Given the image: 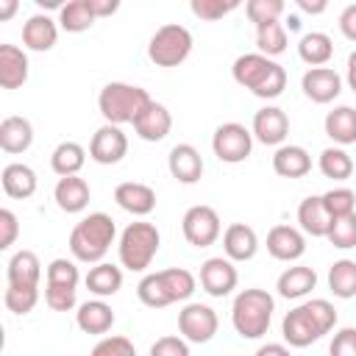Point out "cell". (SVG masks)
I'll return each instance as SVG.
<instances>
[{
  "label": "cell",
  "instance_id": "6da1fadb",
  "mask_svg": "<svg viewBox=\"0 0 356 356\" xmlns=\"http://www.w3.org/2000/svg\"><path fill=\"white\" fill-rule=\"evenodd\" d=\"M337 325V309L325 298H312L289 309L281 320V334L289 348H309Z\"/></svg>",
  "mask_w": 356,
  "mask_h": 356
},
{
  "label": "cell",
  "instance_id": "7a4b0ae2",
  "mask_svg": "<svg viewBox=\"0 0 356 356\" xmlns=\"http://www.w3.org/2000/svg\"><path fill=\"white\" fill-rule=\"evenodd\" d=\"M231 75L242 89L261 100H275L286 89V70L275 58L261 56L259 50L236 56L231 64Z\"/></svg>",
  "mask_w": 356,
  "mask_h": 356
},
{
  "label": "cell",
  "instance_id": "3957f363",
  "mask_svg": "<svg viewBox=\"0 0 356 356\" xmlns=\"http://www.w3.org/2000/svg\"><path fill=\"white\" fill-rule=\"evenodd\" d=\"M117 239V225L106 211H92L70 231V253L75 261L100 264Z\"/></svg>",
  "mask_w": 356,
  "mask_h": 356
},
{
  "label": "cell",
  "instance_id": "277c9868",
  "mask_svg": "<svg viewBox=\"0 0 356 356\" xmlns=\"http://www.w3.org/2000/svg\"><path fill=\"white\" fill-rule=\"evenodd\" d=\"M273 312H275V298L267 289L250 286V289H242L234 298L231 325L242 339H261L270 328Z\"/></svg>",
  "mask_w": 356,
  "mask_h": 356
},
{
  "label": "cell",
  "instance_id": "5b68a950",
  "mask_svg": "<svg viewBox=\"0 0 356 356\" xmlns=\"http://www.w3.org/2000/svg\"><path fill=\"white\" fill-rule=\"evenodd\" d=\"M159 248H161V234L153 222H147V220L128 222L117 242L120 267L131 270V273H145L153 264Z\"/></svg>",
  "mask_w": 356,
  "mask_h": 356
},
{
  "label": "cell",
  "instance_id": "8992f818",
  "mask_svg": "<svg viewBox=\"0 0 356 356\" xmlns=\"http://www.w3.org/2000/svg\"><path fill=\"white\" fill-rule=\"evenodd\" d=\"M150 100L153 97L147 95V89H142L136 83H125V81H111L100 89L97 108H100L103 120L111 125H125V122L134 125V120L147 108Z\"/></svg>",
  "mask_w": 356,
  "mask_h": 356
},
{
  "label": "cell",
  "instance_id": "52a82bcc",
  "mask_svg": "<svg viewBox=\"0 0 356 356\" xmlns=\"http://www.w3.org/2000/svg\"><path fill=\"white\" fill-rule=\"evenodd\" d=\"M192 33L186 25H178V22H167L161 28H156V33L150 36L147 42V58L156 64V67H178L189 58L192 53Z\"/></svg>",
  "mask_w": 356,
  "mask_h": 356
},
{
  "label": "cell",
  "instance_id": "ba28073f",
  "mask_svg": "<svg viewBox=\"0 0 356 356\" xmlns=\"http://www.w3.org/2000/svg\"><path fill=\"white\" fill-rule=\"evenodd\" d=\"M211 150L222 164H242L253 150V134L242 122H222L211 134Z\"/></svg>",
  "mask_w": 356,
  "mask_h": 356
},
{
  "label": "cell",
  "instance_id": "9c48e42d",
  "mask_svg": "<svg viewBox=\"0 0 356 356\" xmlns=\"http://www.w3.org/2000/svg\"><path fill=\"white\" fill-rule=\"evenodd\" d=\"M181 231H184V239L195 248H209L214 245L220 236H222V222H220V214L206 206V203H197V206H189L184 211V220H181Z\"/></svg>",
  "mask_w": 356,
  "mask_h": 356
},
{
  "label": "cell",
  "instance_id": "30bf717a",
  "mask_svg": "<svg viewBox=\"0 0 356 356\" xmlns=\"http://www.w3.org/2000/svg\"><path fill=\"white\" fill-rule=\"evenodd\" d=\"M220 328V320H217V312L206 303H186L181 312H178V331L186 342L192 345H206L214 339Z\"/></svg>",
  "mask_w": 356,
  "mask_h": 356
},
{
  "label": "cell",
  "instance_id": "8fae6325",
  "mask_svg": "<svg viewBox=\"0 0 356 356\" xmlns=\"http://www.w3.org/2000/svg\"><path fill=\"white\" fill-rule=\"evenodd\" d=\"M197 281H200V286H203L206 295H211V298H225V295H231V292L236 289L239 273H236V267H234L231 259H225V256H211V259H206V261L200 264Z\"/></svg>",
  "mask_w": 356,
  "mask_h": 356
},
{
  "label": "cell",
  "instance_id": "7c38bea8",
  "mask_svg": "<svg viewBox=\"0 0 356 356\" xmlns=\"http://www.w3.org/2000/svg\"><path fill=\"white\" fill-rule=\"evenodd\" d=\"M128 153V136L122 134L120 125L103 122L89 142V159L97 164H120Z\"/></svg>",
  "mask_w": 356,
  "mask_h": 356
},
{
  "label": "cell",
  "instance_id": "4fadbf2b",
  "mask_svg": "<svg viewBox=\"0 0 356 356\" xmlns=\"http://www.w3.org/2000/svg\"><path fill=\"white\" fill-rule=\"evenodd\" d=\"M250 134L256 142L261 145H270V147H281L286 134H289V117L284 108L278 106H261L256 114H253V122H250Z\"/></svg>",
  "mask_w": 356,
  "mask_h": 356
},
{
  "label": "cell",
  "instance_id": "5bb4252c",
  "mask_svg": "<svg viewBox=\"0 0 356 356\" xmlns=\"http://www.w3.org/2000/svg\"><path fill=\"white\" fill-rule=\"evenodd\" d=\"M300 89H303V95H306L312 103L325 106V103H334V100L339 97V92H342V78H339V72L331 70V67H312V70L303 72Z\"/></svg>",
  "mask_w": 356,
  "mask_h": 356
},
{
  "label": "cell",
  "instance_id": "9a60e30c",
  "mask_svg": "<svg viewBox=\"0 0 356 356\" xmlns=\"http://www.w3.org/2000/svg\"><path fill=\"white\" fill-rule=\"evenodd\" d=\"M267 253L278 261H298L306 253V234L295 225H273L267 231Z\"/></svg>",
  "mask_w": 356,
  "mask_h": 356
},
{
  "label": "cell",
  "instance_id": "2e32d148",
  "mask_svg": "<svg viewBox=\"0 0 356 356\" xmlns=\"http://www.w3.org/2000/svg\"><path fill=\"white\" fill-rule=\"evenodd\" d=\"M167 170H170V175L178 181V184H197L200 181V175H203V156H200V150L195 147V145H189V142H181V145H175L172 150H170V156H167Z\"/></svg>",
  "mask_w": 356,
  "mask_h": 356
},
{
  "label": "cell",
  "instance_id": "e0dca14e",
  "mask_svg": "<svg viewBox=\"0 0 356 356\" xmlns=\"http://www.w3.org/2000/svg\"><path fill=\"white\" fill-rule=\"evenodd\" d=\"M56 42H58V19L42 14V11L25 19V25H22V47L25 50L47 53L56 47Z\"/></svg>",
  "mask_w": 356,
  "mask_h": 356
},
{
  "label": "cell",
  "instance_id": "ac0fdd59",
  "mask_svg": "<svg viewBox=\"0 0 356 356\" xmlns=\"http://www.w3.org/2000/svg\"><path fill=\"white\" fill-rule=\"evenodd\" d=\"M114 200L122 211L134 217H147L156 209V189L142 181H122L114 189Z\"/></svg>",
  "mask_w": 356,
  "mask_h": 356
},
{
  "label": "cell",
  "instance_id": "d6986e66",
  "mask_svg": "<svg viewBox=\"0 0 356 356\" xmlns=\"http://www.w3.org/2000/svg\"><path fill=\"white\" fill-rule=\"evenodd\" d=\"M134 131L142 142H161L172 131V114L164 103L150 100L147 108L134 120Z\"/></svg>",
  "mask_w": 356,
  "mask_h": 356
},
{
  "label": "cell",
  "instance_id": "ffe728a7",
  "mask_svg": "<svg viewBox=\"0 0 356 356\" xmlns=\"http://www.w3.org/2000/svg\"><path fill=\"white\" fill-rule=\"evenodd\" d=\"M259 250V236L245 222H231L222 231V253L231 261H250Z\"/></svg>",
  "mask_w": 356,
  "mask_h": 356
},
{
  "label": "cell",
  "instance_id": "44dd1931",
  "mask_svg": "<svg viewBox=\"0 0 356 356\" xmlns=\"http://www.w3.org/2000/svg\"><path fill=\"white\" fill-rule=\"evenodd\" d=\"M114 309L103 300V298H95V300H86L78 306L75 312V325L83 331V334H92V337H103L111 331L114 325Z\"/></svg>",
  "mask_w": 356,
  "mask_h": 356
},
{
  "label": "cell",
  "instance_id": "7402d4cb",
  "mask_svg": "<svg viewBox=\"0 0 356 356\" xmlns=\"http://www.w3.org/2000/svg\"><path fill=\"white\" fill-rule=\"evenodd\" d=\"M28 53L17 44L3 42L0 44V86L3 89H19L28 81Z\"/></svg>",
  "mask_w": 356,
  "mask_h": 356
},
{
  "label": "cell",
  "instance_id": "603a6c76",
  "mask_svg": "<svg viewBox=\"0 0 356 356\" xmlns=\"http://www.w3.org/2000/svg\"><path fill=\"white\" fill-rule=\"evenodd\" d=\"M89 197H92V189L89 184L81 178V175H67V178H58L56 189H53V200L61 211L67 214H81L86 206H89Z\"/></svg>",
  "mask_w": 356,
  "mask_h": 356
},
{
  "label": "cell",
  "instance_id": "cb8c5ba5",
  "mask_svg": "<svg viewBox=\"0 0 356 356\" xmlns=\"http://www.w3.org/2000/svg\"><path fill=\"white\" fill-rule=\"evenodd\" d=\"M0 184H3V192H6L8 197H14V200H28V197L36 192L39 178H36L33 167H28V164H22V161H11V164L3 167Z\"/></svg>",
  "mask_w": 356,
  "mask_h": 356
},
{
  "label": "cell",
  "instance_id": "d4e9b609",
  "mask_svg": "<svg viewBox=\"0 0 356 356\" xmlns=\"http://www.w3.org/2000/svg\"><path fill=\"white\" fill-rule=\"evenodd\" d=\"M298 222H300V231L309 234V236H328L334 220H331V214L323 203V195H309V197L300 200Z\"/></svg>",
  "mask_w": 356,
  "mask_h": 356
},
{
  "label": "cell",
  "instance_id": "484cf974",
  "mask_svg": "<svg viewBox=\"0 0 356 356\" xmlns=\"http://www.w3.org/2000/svg\"><path fill=\"white\" fill-rule=\"evenodd\" d=\"M273 170L281 178H303L312 172V156L300 145H281L273 153Z\"/></svg>",
  "mask_w": 356,
  "mask_h": 356
},
{
  "label": "cell",
  "instance_id": "4316f807",
  "mask_svg": "<svg viewBox=\"0 0 356 356\" xmlns=\"http://www.w3.org/2000/svg\"><path fill=\"white\" fill-rule=\"evenodd\" d=\"M314 286H317V273H314L312 267H306V264L286 267V270L278 275V281H275L278 295L286 298V300H300V298H306Z\"/></svg>",
  "mask_w": 356,
  "mask_h": 356
},
{
  "label": "cell",
  "instance_id": "83f0119b",
  "mask_svg": "<svg viewBox=\"0 0 356 356\" xmlns=\"http://www.w3.org/2000/svg\"><path fill=\"white\" fill-rule=\"evenodd\" d=\"M31 145H33V125L28 117L11 114L0 122V147L6 153L17 156V153H25Z\"/></svg>",
  "mask_w": 356,
  "mask_h": 356
},
{
  "label": "cell",
  "instance_id": "f1b7e54d",
  "mask_svg": "<svg viewBox=\"0 0 356 356\" xmlns=\"http://www.w3.org/2000/svg\"><path fill=\"white\" fill-rule=\"evenodd\" d=\"M323 128L334 145H339V147L353 145L356 142V108L353 106H334L325 114Z\"/></svg>",
  "mask_w": 356,
  "mask_h": 356
},
{
  "label": "cell",
  "instance_id": "f546056e",
  "mask_svg": "<svg viewBox=\"0 0 356 356\" xmlns=\"http://www.w3.org/2000/svg\"><path fill=\"white\" fill-rule=\"evenodd\" d=\"M6 281L17 286H39L42 281V261L33 250H17L6 264Z\"/></svg>",
  "mask_w": 356,
  "mask_h": 356
},
{
  "label": "cell",
  "instance_id": "4dcf8cb0",
  "mask_svg": "<svg viewBox=\"0 0 356 356\" xmlns=\"http://www.w3.org/2000/svg\"><path fill=\"white\" fill-rule=\"evenodd\" d=\"M86 289L95 295V298H111L122 289V267L111 264V261H100V264H92L86 278H83Z\"/></svg>",
  "mask_w": 356,
  "mask_h": 356
},
{
  "label": "cell",
  "instance_id": "1f68e13d",
  "mask_svg": "<svg viewBox=\"0 0 356 356\" xmlns=\"http://www.w3.org/2000/svg\"><path fill=\"white\" fill-rule=\"evenodd\" d=\"M298 56H300V61L309 64V70L312 67H325L331 61V56H334V42L323 31L303 33L300 42H298Z\"/></svg>",
  "mask_w": 356,
  "mask_h": 356
},
{
  "label": "cell",
  "instance_id": "d6a6232c",
  "mask_svg": "<svg viewBox=\"0 0 356 356\" xmlns=\"http://www.w3.org/2000/svg\"><path fill=\"white\" fill-rule=\"evenodd\" d=\"M159 281L164 286V295L170 303H178V300H189L197 289V278L186 270V267H167V270H159Z\"/></svg>",
  "mask_w": 356,
  "mask_h": 356
},
{
  "label": "cell",
  "instance_id": "836d02e7",
  "mask_svg": "<svg viewBox=\"0 0 356 356\" xmlns=\"http://www.w3.org/2000/svg\"><path fill=\"white\" fill-rule=\"evenodd\" d=\"M83 164H86V150L78 142H58L50 153V167L58 178L78 175L83 170Z\"/></svg>",
  "mask_w": 356,
  "mask_h": 356
},
{
  "label": "cell",
  "instance_id": "e575fe53",
  "mask_svg": "<svg viewBox=\"0 0 356 356\" xmlns=\"http://www.w3.org/2000/svg\"><path fill=\"white\" fill-rule=\"evenodd\" d=\"M328 289L334 298L350 300L356 298V261L353 259H337L328 267Z\"/></svg>",
  "mask_w": 356,
  "mask_h": 356
},
{
  "label": "cell",
  "instance_id": "d590c367",
  "mask_svg": "<svg viewBox=\"0 0 356 356\" xmlns=\"http://www.w3.org/2000/svg\"><path fill=\"white\" fill-rule=\"evenodd\" d=\"M97 22V17L89 8V0H70L58 11V28L67 33H83Z\"/></svg>",
  "mask_w": 356,
  "mask_h": 356
},
{
  "label": "cell",
  "instance_id": "8d00e7d4",
  "mask_svg": "<svg viewBox=\"0 0 356 356\" xmlns=\"http://www.w3.org/2000/svg\"><path fill=\"white\" fill-rule=\"evenodd\" d=\"M317 167H320V172H323L325 178H331V181H348V178L353 175V159H350V153H348L345 147H339V145L325 147V150L320 153V159H317Z\"/></svg>",
  "mask_w": 356,
  "mask_h": 356
},
{
  "label": "cell",
  "instance_id": "74e56055",
  "mask_svg": "<svg viewBox=\"0 0 356 356\" xmlns=\"http://www.w3.org/2000/svg\"><path fill=\"white\" fill-rule=\"evenodd\" d=\"M286 42H289V39H286V28H284L281 19L256 28V47H259V53L267 56V58L281 56V53L286 50Z\"/></svg>",
  "mask_w": 356,
  "mask_h": 356
},
{
  "label": "cell",
  "instance_id": "f35d334b",
  "mask_svg": "<svg viewBox=\"0 0 356 356\" xmlns=\"http://www.w3.org/2000/svg\"><path fill=\"white\" fill-rule=\"evenodd\" d=\"M3 303H6V309L11 314H28L39 303V286H17V284H8L6 286V295H3Z\"/></svg>",
  "mask_w": 356,
  "mask_h": 356
},
{
  "label": "cell",
  "instance_id": "ab89813d",
  "mask_svg": "<svg viewBox=\"0 0 356 356\" xmlns=\"http://www.w3.org/2000/svg\"><path fill=\"white\" fill-rule=\"evenodd\" d=\"M78 281H81V273H78V264L72 259H53L44 270V284L47 286H72V289H78Z\"/></svg>",
  "mask_w": 356,
  "mask_h": 356
},
{
  "label": "cell",
  "instance_id": "60d3db41",
  "mask_svg": "<svg viewBox=\"0 0 356 356\" xmlns=\"http://www.w3.org/2000/svg\"><path fill=\"white\" fill-rule=\"evenodd\" d=\"M323 203H325L331 220H339V217H348L356 211V192L348 186H334L323 195Z\"/></svg>",
  "mask_w": 356,
  "mask_h": 356
},
{
  "label": "cell",
  "instance_id": "b9f144b4",
  "mask_svg": "<svg viewBox=\"0 0 356 356\" xmlns=\"http://www.w3.org/2000/svg\"><path fill=\"white\" fill-rule=\"evenodd\" d=\"M284 11H286L284 0H248V3H245V14H248V19H250L256 28L281 19Z\"/></svg>",
  "mask_w": 356,
  "mask_h": 356
},
{
  "label": "cell",
  "instance_id": "7bdbcfd3",
  "mask_svg": "<svg viewBox=\"0 0 356 356\" xmlns=\"http://www.w3.org/2000/svg\"><path fill=\"white\" fill-rule=\"evenodd\" d=\"M136 298H139V303H145L147 309H164V306H170V300H167V295H164V286H161V281H159V273L142 275V281L136 284Z\"/></svg>",
  "mask_w": 356,
  "mask_h": 356
},
{
  "label": "cell",
  "instance_id": "ee69618b",
  "mask_svg": "<svg viewBox=\"0 0 356 356\" xmlns=\"http://www.w3.org/2000/svg\"><path fill=\"white\" fill-rule=\"evenodd\" d=\"M236 8H239V0H192L189 3V11L203 22H217Z\"/></svg>",
  "mask_w": 356,
  "mask_h": 356
},
{
  "label": "cell",
  "instance_id": "f6af8a7d",
  "mask_svg": "<svg viewBox=\"0 0 356 356\" xmlns=\"http://www.w3.org/2000/svg\"><path fill=\"white\" fill-rule=\"evenodd\" d=\"M334 248L339 250H348V248H356V211L348 214V217H339L331 222V231L325 236Z\"/></svg>",
  "mask_w": 356,
  "mask_h": 356
},
{
  "label": "cell",
  "instance_id": "bcb514c9",
  "mask_svg": "<svg viewBox=\"0 0 356 356\" xmlns=\"http://www.w3.org/2000/svg\"><path fill=\"white\" fill-rule=\"evenodd\" d=\"M89 356H136V348L128 337L111 334V337H100Z\"/></svg>",
  "mask_w": 356,
  "mask_h": 356
},
{
  "label": "cell",
  "instance_id": "7dc6e473",
  "mask_svg": "<svg viewBox=\"0 0 356 356\" xmlns=\"http://www.w3.org/2000/svg\"><path fill=\"white\" fill-rule=\"evenodd\" d=\"M44 303L53 312H70L78 303V289H72V286H47L44 284Z\"/></svg>",
  "mask_w": 356,
  "mask_h": 356
},
{
  "label": "cell",
  "instance_id": "c3c4849f",
  "mask_svg": "<svg viewBox=\"0 0 356 356\" xmlns=\"http://www.w3.org/2000/svg\"><path fill=\"white\" fill-rule=\"evenodd\" d=\"M150 356H192V353H189V342L181 334H167L150 345Z\"/></svg>",
  "mask_w": 356,
  "mask_h": 356
},
{
  "label": "cell",
  "instance_id": "681fc988",
  "mask_svg": "<svg viewBox=\"0 0 356 356\" xmlns=\"http://www.w3.org/2000/svg\"><path fill=\"white\" fill-rule=\"evenodd\" d=\"M328 356H356V328L345 325L334 334L331 345H328Z\"/></svg>",
  "mask_w": 356,
  "mask_h": 356
},
{
  "label": "cell",
  "instance_id": "f907efd6",
  "mask_svg": "<svg viewBox=\"0 0 356 356\" xmlns=\"http://www.w3.org/2000/svg\"><path fill=\"white\" fill-rule=\"evenodd\" d=\"M19 236V220L11 209H0V250H8Z\"/></svg>",
  "mask_w": 356,
  "mask_h": 356
},
{
  "label": "cell",
  "instance_id": "816d5d0a",
  "mask_svg": "<svg viewBox=\"0 0 356 356\" xmlns=\"http://www.w3.org/2000/svg\"><path fill=\"white\" fill-rule=\"evenodd\" d=\"M339 31H342L345 39L356 42V3H350V6L342 8V14H339Z\"/></svg>",
  "mask_w": 356,
  "mask_h": 356
},
{
  "label": "cell",
  "instance_id": "f5cc1de1",
  "mask_svg": "<svg viewBox=\"0 0 356 356\" xmlns=\"http://www.w3.org/2000/svg\"><path fill=\"white\" fill-rule=\"evenodd\" d=\"M89 8H92V14L100 19V17H111V14H117V8H120V0H89Z\"/></svg>",
  "mask_w": 356,
  "mask_h": 356
},
{
  "label": "cell",
  "instance_id": "db71d44e",
  "mask_svg": "<svg viewBox=\"0 0 356 356\" xmlns=\"http://www.w3.org/2000/svg\"><path fill=\"white\" fill-rule=\"evenodd\" d=\"M253 356H292V350H289L284 342H267V345H261Z\"/></svg>",
  "mask_w": 356,
  "mask_h": 356
},
{
  "label": "cell",
  "instance_id": "11a10c76",
  "mask_svg": "<svg viewBox=\"0 0 356 356\" xmlns=\"http://www.w3.org/2000/svg\"><path fill=\"white\" fill-rule=\"evenodd\" d=\"M298 8L306 14H323L328 8V3L325 0H298Z\"/></svg>",
  "mask_w": 356,
  "mask_h": 356
},
{
  "label": "cell",
  "instance_id": "9f6ffc18",
  "mask_svg": "<svg viewBox=\"0 0 356 356\" xmlns=\"http://www.w3.org/2000/svg\"><path fill=\"white\" fill-rule=\"evenodd\" d=\"M345 78H348V86L356 92V50L348 56V70H345Z\"/></svg>",
  "mask_w": 356,
  "mask_h": 356
},
{
  "label": "cell",
  "instance_id": "6f0895ef",
  "mask_svg": "<svg viewBox=\"0 0 356 356\" xmlns=\"http://www.w3.org/2000/svg\"><path fill=\"white\" fill-rule=\"evenodd\" d=\"M19 3L17 0H0V19H11L17 14Z\"/></svg>",
  "mask_w": 356,
  "mask_h": 356
},
{
  "label": "cell",
  "instance_id": "680465c9",
  "mask_svg": "<svg viewBox=\"0 0 356 356\" xmlns=\"http://www.w3.org/2000/svg\"><path fill=\"white\" fill-rule=\"evenodd\" d=\"M36 6H39V8H58V11L64 8L61 0H36Z\"/></svg>",
  "mask_w": 356,
  "mask_h": 356
},
{
  "label": "cell",
  "instance_id": "91938a15",
  "mask_svg": "<svg viewBox=\"0 0 356 356\" xmlns=\"http://www.w3.org/2000/svg\"><path fill=\"white\" fill-rule=\"evenodd\" d=\"M284 28H286V31H292V33H295V31H300V19H298V17H295V14H289V17H286V22H284Z\"/></svg>",
  "mask_w": 356,
  "mask_h": 356
}]
</instances>
